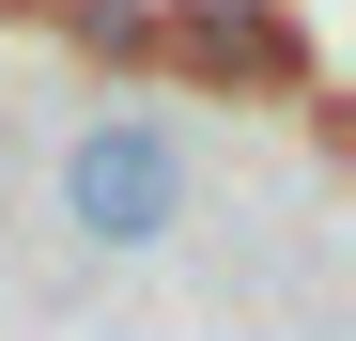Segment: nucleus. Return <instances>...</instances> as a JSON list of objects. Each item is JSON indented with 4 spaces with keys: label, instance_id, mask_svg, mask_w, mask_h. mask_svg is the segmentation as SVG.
I'll use <instances>...</instances> for the list:
<instances>
[{
    "label": "nucleus",
    "instance_id": "obj_1",
    "mask_svg": "<svg viewBox=\"0 0 356 341\" xmlns=\"http://www.w3.org/2000/svg\"><path fill=\"white\" fill-rule=\"evenodd\" d=\"M63 217L93 248H155L170 217H186V140H170L155 109H93L63 140Z\"/></svg>",
    "mask_w": 356,
    "mask_h": 341
},
{
    "label": "nucleus",
    "instance_id": "obj_2",
    "mask_svg": "<svg viewBox=\"0 0 356 341\" xmlns=\"http://www.w3.org/2000/svg\"><path fill=\"white\" fill-rule=\"evenodd\" d=\"M186 63H217V78H294V16L279 0H186Z\"/></svg>",
    "mask_w": 356,
    "mask_h": 341
}]
</instances>
